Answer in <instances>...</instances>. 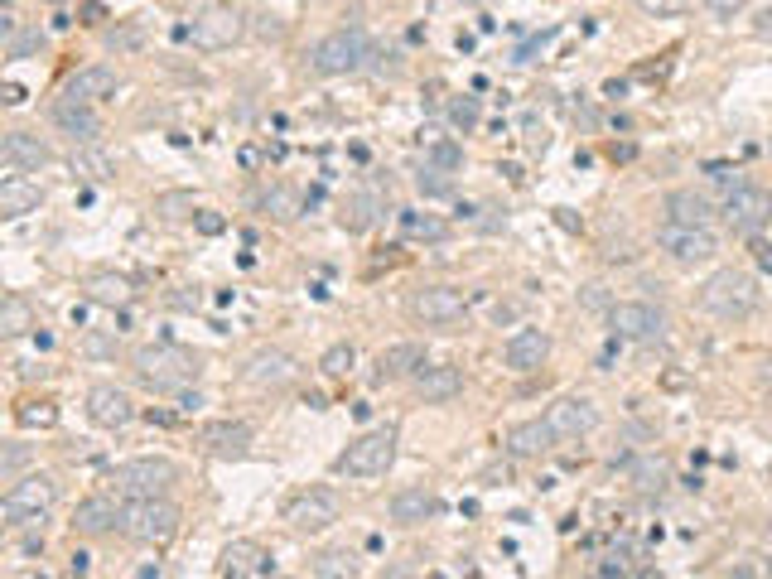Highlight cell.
<instances>
[{
    "label": "cell",
    "mask_w": 772,
    "mask_h": 579,
    "mask_svg": "<svg viewBox=\"0 0 772 579\" xmlns=\"http://www.w3.org/2000/svg\"><path fill=\"white\" fill-rule=\"evenodd\" d=\"M377 58V49H372V39H367V29H333V34H324L314 49H309V68L319 73V78H348V73H358V68H367Z\"/></svg>",
    "instance_id": "6da1fadb"
},
{
    "label": "cell",
    "mask_w": 772,
    "mask_h": 579,
    "mask_svg": "<svg viewBox=\"0 0 772 579\" xmlns=\"http://www.w3.org/2000/svg\"><path fill=\"white\" fill-rule=\"evenodd\" d=\"M695 300H700L705 314L734 324V319H748V314L758 309V285H753V276H744V271H715V276L700 285Z\"/></svg>",
    "instance_id": "7a4b0ae2"
},
{
    "label": "cell",
    "mask_w": 772,
    "mask_h": 579,
    "mask_svg": "<svg viewBox=\"0 0 772 579\" xmlns=\"http://www.w3.org/2000/svg\"><path fill=\"white\" fill-rule=\"evenodd\" d=\"M136 377L155 391H179L198 377V358L189 348H174V343H155V348H140L136 353Z\"/></svg>",
    "instance_id": "3957f363"
},
{
    "label": "cell",
    "mask_w": 772,
    "mask_h": 579,
    "mask_svg": "<svg viewBox=\"0 0 772 579\" xmlns=\"http://www.w3.org/2000/svg\"><path fill=\"white\" fill-rule=\"evenodd\" d=\"M54 502H58V483L49 478V473H29V478H15V483H10V493L0 497V522H5V526L44 522Z\"/></svg>",
    "instance_id": "277c9868"
},
{
    "label": "cell",
    "mask_w": 772,
    "mask_h": 579,
    "mask_svg": "<svg viewBox=\"0 0 772 579\" xmlns=\"http://www.w3.org/2000/svg\"><path fill=\"white\" fill-rule=\"evenodd\" d=\"M179 522H184V512L169 502V497H136L131 507H126V522L121 531L140 541V546H165L179 536Z\"/></svg>",
    "instance_id": "5b68a950"
},
{
    "label": "cell",
    "mask_w": 772,
    "mask_h": 579,
    "mask_svg": "<svg viewBox=\"0 0 772 579\" xmlns=\"http://www.w3.org/2000/svg\"><path fill=\"white\" fill-rule=\"evenodd\" d=\"M391 464H396V430L391 425H377V430L358 435V440L333 459V469L343 473V478H377Z\"/></svg>",
    "instance_id": "8992f818"
},
{
    "label": "cell",
    "mask_w": 772,
    "mask_h": 579,
    "mask_svg": "<svg viewBox=\"0 0 772 579\" xmlns=\"http://www.w3.org/2000/svg\"><path fill=\"white\" fill-rule=\"evenodd\" d=\"M189 39H193V49H203V54H222V49H232V44L247 39V15L237 5H213V10H203L193 20Z\"/></svg>",
    "instance_id": "52a82bcc"
},
{
    "label": "cell",
    "mask_w": 772,
    "mask_h": 579,
    "mask_svg": "<svg viewBox=\"0 0 772 579\" xmlns=\"http://www.w3.org/2000/svg\"><path fill=\"white\" fill-rule=\"evenodd\" d=\"M111 483L121 497H165L179 483V469L169 459H131L111 473Z\"/></svg>",
    "instance_id": "ba28073f"
},
{
    "label": "cell",
    "mask_w": 772,
    "mask_h": 579,
    "mask_svg": "<svg viewBox=\"0 0 772 579\" xmlns=\"http://www.w3.org/2000/svg\"><path fill=\"white\" fill-rule=\"evenodd\" d=\"M657 247H662L676 266H705V261H715L719 237L710 232V227H681V222H666L662 232H657Z\"/></svg>",
    "instance_id": "9c48e42d"
},
{
    "label": "cell",
    "mask_w": 772,
    "mask_h": 579,
    "mask_svg": "<svg viewBox=\"0 0 772 579\" xmlns=\"http://www.w3.org/2000/svg\"><path fill=\"white\" fill-rule=\"evenodd\" d=\"M464 309H469V300H464L454 285H425V290L411 295V319H420L425 329H449V324H459Z\"/></svg>",
    "instance_id": "30bf717a"
},
{
    "label": "cell",
    "mask_w": 772,
    "mask_h": 579,
    "mask_svg": "<svg viewBox=\"0 0 772 579\" xmlns=\"http://www.w3.org/2000/svg\"><path fill=\"white\" fill-rule=\"evenodd\" d=\"M608 324L618 338H628V343H657L666 333V314L657 304H642V300H623L608 309Z\"/></svg>",
    "instance_id": "8fae6325"
},
{
    "label": "cell",
    "mask_w": 772,
    "mask_h": 579,
    "mask_svg": "<svg viewBox=\"0 0 772 579\" xmlns=\"http://www.w3.org/2000/svg\"><path fill=\"white\" fill-rule=\"evenodd\" d=\"M724 218H729V227H734L739 237L763 232L772 222V193L758 189V184H739V189L724 198Z\"/></svg>",
    "instance_id": "7c38bea8"
},
{
    "label": "cell",
    "mask_w": 772,
    "mask_h": 579,
    "mask_svg": "<svg viewBox=\"0 0 772 579\" xmlns=\"http://www.w3.org/2000/svg\"><path fill=\"white\" fill-rule=\"evenodd\" d=\"M285 522L295 526L300 536L329 531V526L338 522V493H333V488H304V493L285 507Z\"/></svg>",
    "instance_id": "4fadbf2b"
},
{
    "label": "cell",
    "mask_w": 772,
    "mask_h": 579,
    "mask_svg": "<svg viewBox=\"0 0 772 579\" xmlns=\"http://www.w3.org/2000/svg\"><path fill=\"white\" fill-rule=\"evenodd\" d=\"M242 382L256 386V391H285V386L300 382V362L290 358V353H280V348H261V353L247 358Z\"/></svg>",
    "instance_id": "5bb4252c"
},
{
    "label": "cell",
    "mask_w": 772,
    "mask_h": 579,
    "mask_svg": "<svg viewBox=\"0 0 772 579\" xmlns=\"http://www.w3.org/2000/svg\"><path fill=\"white\" fill-rule=\"evenodd\" d=\"M546 425L555 430V440H584L599 430V406L589 396H560L546 406Z\"/></svg>",
    "instance_id": "9a60e30c"
},
{
    "label": "cell",
    "mask_w": 772,
    "mask_h": 579,
    "mask_svg": "<svg viewBox=\"0 0 772 579\" xmlns=\"http://www.w3.org/2000/svg\"><path fill=\"white\" fill-rule=\"evenodd\" d=\"M121 522H126V507L107 493L83 497L78 512H73V531H78V536H92V541H97V536H111Z\"/></svg>",
    "instance_id": "2e32d148"
},
{
    "label": "cell",
    "mask_w": 772,
    "mask_h": 579,
    "mask_svg": "<svg viewBox=\"0 0 772 579\" xmlns=\"http://www.w3.org/2000/svg\"><path fill=\"white\" fill-rule=\"evenodd\" d=\"M87 415L102 425V430H126L131 420H136V401L121 391V386H92L87 391Z\"/></svg>",
    "instance_id": "e0dca14e"
},
{
    "label": "cell",
    "mask_w": 772,
    "mask_h": 579,
    "mask_svg": "<svg viewBox=\"0 0 772 579\" xmlns=\"http://www.w3.org/2000/svg\"><path fill=\"white\" fill-rule=\"evenodd\" d=\"M546 358H551V338L541 329H517L502 343V362L512 372H536V367H546Z\"/></svg>",
    "instance_id": "ac0fdd59"
},
{
    "label": "cell",
    "mask_w": 772,
    "mask_h": 579,
    "mask_svg": "<svg viewBox=\"0 0 772 579\" xmlns=\"http://www.w3.org/2000/svg\"><path fill=\"white\" fill-rule=\"evenodd\" d=\"M218 570L232 579H256V575H276V560H271L266 546H256V541H232V546L222 551Z\"/></svg>",
    "instance_id": "d6986e66"
},
{
    "label": "cell",
    "mask_w": 772,
    "mask_h": 579,
    "mask_svg": "<svg viewBox=\"0 0 772 579\" xmlns=\"http://www.w3.org/2000/svg\"><path fill=\"white\" fill-rule=\"evenodd\" d=\"M420 367H425V348L420 343H391L372 362V382H396V377H411Z\"/></svg>",
    "instance_id": "ffe728a7"
},
{
    "label": "cell",
    "mask_w": 772,
    "mask_h": 579,
    "mask_svg": "<svg viewBox=\"0 0 772 579\" xmlns=\"http://www.w3.org/2000/svg\"><path fill=\"white\" fill-rule=\"evenodd\" d=\"M198 444H203L208 454H222V459L247 454V449H251V425H247V420H213V425H203Z\"/></svg>",
    "instance_id": "44dd1931"
},
{
    "label": "cell",
    "mask_w": 772,
    "mask_h": 579,
    "mask_svg": "<svg viewBox=\"0 0 772 579\" xmlns=\"http://www.w3.org/2000/svg\"><path fill=\"white\" fill-rule=\"evenodd\" d=\"M54 121L78 140V145H97V136H102V121H97L92 102H78V97H63L54 107Z\"/></svg>",
    "instance_id": "7402d4cb"
},
{
    "label": "cell",
    "mask_w": 772,
    "mask_h": 579,
    "mask_svg": "<svg viewBox=\"0 0 772 579\" xmlns=\"http://www.w3.org/2000/svg\"><path fill=\"white\" fill-rule=\"evenodd\" d=\"M386 512H391V522H396V526L430 522V517L440 512V497L430 493V488H401V493H391Z\"/></svg>",
    "instance_id": "603a6c76"
},
{
    "label": "cell",
    "mask_w": 772,
    "mask_h": 579,
    "mask_svg": "<svg viewBox=\"0 0 772 579\" xmlns=\"http://www.w3.org/2000/svg\"><path fill=\"white\" fill-rule=\"evenodd\" d=\"M464 391V372L454 362H440V367H420L415 372V396L420 401H454Z\"/></svg>",
    "instance_id": "cb8c5ba5"
},
{
    "label": "cell",
    "mask_w": 772,
    "mask_h": 579,
    "mask_svg": "<svg viewBox=\"0 0 772 579\" xmlns=\"http://www.w3.org/2000/svg\"><path fill=\"white\" fill-rule=\"evenodd\" d=\"M0 155H5V165L10 169H44L49 160H54V150L34 136V131H10L5 145H0Z\"/></svg>",
    "instance_id": "d4e9b609"
},
{
    "label": "cell",
    "mask_w": 772,
    "mask_h": 579,
    "mask_svg": "<svg viewBox=\"0 0 772 579\" xmlns=\"http://www.w3.org/2000/svg\"><path fill=\"white\" fill-rule=\"evenodd\" d=\"M39 203H44V189H39L34 179L10 174V179L0 184V218H29V213H39Z\"/></svg>",
    "instance_id": "484cf974"
},
{
    "label": "cell",
    "mask_w": 772,
    "mask_h": 579,
    "mask_svg": "<svg viewBox=\"0 0 772 579\" xmlns=\"http://www.w3.org/2000/svg\"><path fill=\"white\" fill-rule=\"evenodd\" d=\"M551 444H560V440H555V430L546 425V415H541V420H522V425L507 430V449H512L517 459H536V454H546Z\"/></svg>",
    "instance_id": "4316f807"
},
{
    "label": "cell",
    "mask_w": 772,
    "mask_h": 579,
    "mask_svg": "<svg viewBox=\"0 0 772 579\" xmlns=\"http://www.w3.org/2000/svg\"><path fill=\"white\" fill-rule=\"evenodd\" d=\"M666 222L681 227H710V198L695 189H671L666 193Z\"/></svg>",
    "instance_id": "83f0119b"
},
{
    "label": "cell",
    "mask_w": 772,
    "mask_h": 579,
    "mask_svg": "<svg viewBox=\"0 0 772 579\" xmlns=\"http://www.w3.org/2000/svg\"><path fill=\"white\" fill-rule=\"evenodd\" d=\"M111 92H116V73L97 63V68H83V73H78V78L68 83V92H63V97H78V102H97V97H111Z\"/></svg>",
    "instance_id": "f1b7e54d"
},
{
    "label": "cell",
    "mask_w": 772,
    "mask_h": 579,
    "mask_svg": "<svg viewBox=\"0 0 772 579\" xmlns=\"http://www.w3.org/2000/svg\"><path fill=\"white\" fill-rule=\"evenodd\" d=\"M87 295L97 304H107V309H121V304H131V280L111 276V271H97V276L87 280Z\"/></svg>",
    "instance_id": "f546056e"
},
{
    "label": "cell",
    "mask_w": 772,
    "mask_h": 579,
    "mask_svg": "<svg viewBox=\"0 0 772 579\" xmlns=\"http://www.w3.org/2000/svg\"><path fill=\"white\" fill-rule=\"evenodd\" d=\"M401 232L411 237V242H449V222L435 218V213H401Z\"/></svg>",
    "instance_id": "4dcf8cb0"
},
{
    "label": "cell",
    "mask_w": 772,
    "mask_h": 579,
    "mask_svg": "<svg viewBox=\"0 0 772 579\" xmlns=\"http://www.w3.org/2000/svg\"><path fill=\"white\" fill-rule=\"evenodd\" d=\"M338 222H343L348 232H367V227L377 222V198H372V193H348L343 208H338Z\"/></svg>",
    "instance_id": "1f68e13d"
},
{
    "label": "cell",
    "mask_w": 772,
    "mask_h": 579,
    "mask_svg": "<svg viewBox=\"0 0 772 579\" xmlns=\"http://www.w3.org/2000/svg\"><path fill=\"white\" fill-rule=\"evenodd\" d=\"M73 174H83L92 184H111V179H116V165H111L97 145H83V150H73Z\"/></svg>",
    "instance_id": "d6a6232c"
},
{
    "label": "cell",
    "mask_w": 772,
    "mask_h": 579,
    "mask_svg": "<svg viewBox=\"0 0 772 579\" xmlns=\"http://www.w3.org/2000/svg\"><path fill=\"white\" fill-rule=\"evenodd\" d=\"M29 329H34V309L20 295H5V304H0V333L5 338H25Z\"/></svg>",
    "instance_id": "836d02e7"
},
{
    "label": "cell",
    "mask_w": 772,
    "mask_h": 579,
    "mask_svg": "<svg viewBox=\"0 0 772 579\" xmlns=\"http://www.w3.org/2000/svg\"><path fill=\"white\" fill-rule=\"evenodd\" d=\"M666 478H671V469H666L662 459H642L633 469V488L642 497H657V493H666Z\"/></svg>",
    "instance_id": "e575fe53"
},
{
    "label": "cell",
    "mask_w": 772,
    "mask_h": 579,
    "mask_svg": "<svg viewBox=\"0 0 772 579\" xmlns=\"http://www.w3.org/2000/svg\"><path fill=\"white\" fill-rule=\"evenodd\" d=\"M261 208L271 213V218H280V222H290V218H300V198L290 189H271L266 198H261Z\"/></svg>",
    "instance_id": "d590c367"
},
{
    "label": "cell",
    "mask_w": 772,
    "mask_h": 579,
    "mask_svg": "<svg viewBox=\"0 0 772 579\" xmlns=\"http://www.w3.org/2000/svg\"><path fill=\"white\" fill-rule=\"evenodd\" d=\"M425 160H430L435 169H449V174H454V169L464 165V150H459L454 140H435V145L425 150Z\"/></svg>",
    "instance_id": "8d00e7d4"
},
{
    "label": "cell",
    "mask_w": 772,
    "mask_h": 579,
    "mask_svg": "<svg viewBox=\"0 0 772 579\" xmlns=\"http://www.w3.org/2000/svg\"><path fill=\"white\" fill-rule=\"evenodd\" d=\"M353 362H358V353H353V343H333L329 353L319 358V367H324L329 377H343V372H348Z\"/></svg>",
    "instance_id": "74e56055"
},
{
    "label": "cell",
    "mask_w": 772,
    "mask_h": 579,
    "mask_svg": "<svg viewBox=\"0 0 772 579\" xmlns=\"http://www.w3.org/2000/svg\"><path fill=\"white\" fill-rule=\"evenodd\" d=\"M478 116H483V111H478V97H454V102H449V121H454L459 131H473Z\"/></svg>",
    "instance_id": "f35d334b"
},
{
    "label": "cell",
    "mask_w": 772,
    "mask_h": 579,
    "mask_svg": "<svg viewBox=\"0 0 772 579\" xmlns=\"http://www.w3.org/2000/svg\"><path fill=\"white\" fill-rule=\"evenodd\" d=\"M314 575H358V565H353V555L324 551L319 560H314Z\"/></svg>",
    "instance_id": "ab89813d"
},
{
    "label": "cell",
    "mask_w": 772,
    "mask_h": 579,
    "mask_svg": "<svg viewBox=\"0 0 772 579\" xmlns=\"http://www.w3.org/2000/svg\"><path fill=\"white\" fill-rule=\"evenodd\" d=\"M415 184H420V193H430V198H444V193H454V179H449V169H420V179H415Z\"/></svg>",
    "instance_id": "60d3db41"
},
{
    "label": "cell",
    "mask_w": 772,
    "mask_h": 579,
    "mask_svg": "<svg viewBox=\"0 0 772 579\" xmlns=\"http://www.w3.org/2000/svg\"><path fill=\"white\" fill-rule=\"evenodd\" d=\"M155 213H160V218H189L193 198L189 193H160V198H155Z\"/></svg>",
    "instance_id": "b9f144b4"
},
{
    "label": "cell",
    "mask_w": 772,
    "mask_h": 579,
    "mask_svg": "<svg viewBox=\"0 0 772 579\" xmlns=\"http://www.w3.org/2000/svg\"><path fill=\"white\" fill-rule=\"evenodd\" d=\"M15 420H20V425H54L58 411L49 406V401H25V406L15 411Z\"/></svg>",
    "instance_id": "7bdbcfd3"
},
{
    "label": "cell",
    "mask_w": 772,
    "mask_h": 579,
    "mask_svg": "<svg viewBox=\"0 0 772 579\" xmlns=\"http://www.w3.org/2000/svg\"><path fill=\"white\" fill-rule=\"evenodd\" d=\"M29 464V449L25 444H10V449H5V459H0V478H5V483H15V473L25 469Z\"/></svg>",
    "instance_id": "ee69618b"
},
{
    "label": "cell",
    "mask_w": 772,
    "mask_h": 579,
    "mask_svg": "<svg viewBox=\"0 0 772 579\" xmlns=\"http://www.w3.org/2000/svg\"><path fill=\"white\" fill-rule=\"evenodd\" d=\"M647 15H657V20H666V15H686L690 0H637Z\"/></svg>",
    "instance_id": "f6af8a7d"
},
{
    "label": "cell",
    "mask_w": 772,
    "mask_h": 579,
    "mask_svg": "<svg viewBox=\"0 0 772 579\" xmlns=\"http://www.w3.org/2000/svg\"><path fill=\"white\" fill-rule=\"evenodd\" d=\"M193 227H198L203 237H218L227 222H222V213H213V208H198V213H193Z\"/></svg>",
    "instance_id": "bcb514c9"
},
{
    "label": "cell",
    "mask_w": 772,
    "mask_h": 579,
    "mask_svg": "<svg viewBox=\"0 0 772 579\" xmlns=\"http://www.w3.org/2000/svg\"><path fill=\"white\" fill-rule=\"evenodd\" d=\"M715 15H739V10H748V0H705Z\"/></svg>",
    "instance_id": "7dc6e473"
},
{
    "label": "cell",
    "mask_w": 772,
    "mask_h": 579,
    "mask_svg": "<svg viewBox=\"0 0 772 579\" xmlns=\"http://www.w3.org/2000/svg\"><path fill=\"white\" fill-rule=\"evenodd\" d=\"M753 34H758V39H768V34H772V5L763 10V15H758V25H753Z\"/></svg>",
    "instance_id": "c3c4849f"
},
{
    "label": "cell",
    "mask_w": 772,
    "mask_h": 579,
    "mask_svg": "<svg viewBox=\"0 0 772 579\" xmlns=\"http://www.w3.org/2000/svg\"><path fill=\"white\" fill-rule=\"evenodd\" d=\"M599 575H628V565L613 555V560H604V565H599Z\"/></svg>",
    "instance_id": "681fc988"
},
{
    "label": "cell",
    "mask_w": 772,
    "mask_h": 579,
    "mask_svg": "<svg viewBox=\"0 0 772 579\" xmlns=\"http://www.w3.org/2000/svg\"><path fill=\"white\" fill-rule=\"evenodd\" d=\"M763 382H768V386H772V362H768V372H763Z\"/></svg>",
    "instance_id": "f907efd6"
}]
</instances>
